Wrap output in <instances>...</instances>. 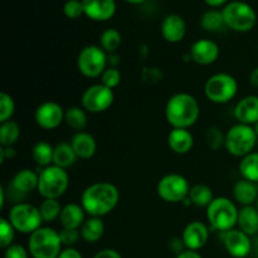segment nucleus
<instances>
[{"label": "nucleus", "mask_w": 258, "mask_h": 258, "mask_svg": "<svg viewBox=\"0 0 258 258\" xmlns=\"http://www.w3.org/2000/svg\"><path fill=\"white\" fill-rule=\"evenodd\" d=\"M64 122L75 133L85 131L88 125V112L82 106H71L66 108Z\"/></svg>", "instance_id": "nucleus-27"}, {"label": "nucleus", "mask_w": 258, "mask_h": 258, "mask_svg": "<svg viewBox=\"0 0 258 258\" xmlns=\"http://www.w3.org/2000/svg\"><path fill=\"white\" fill-rule=\"evenodd\" d=\"M107 63H108V67L118 68V64H120V63H121L120 55H118L117 53H112V54H108Z\"/></svg>", "instance_id": "nucleus-49"}, {"label": "nucleus", "mask_w": 258, "mask_h": 258, "mask_svg": "<svg viewBox=\"0 0 258 258\" xmlns=\"http://www.w3.org/2000/svg\"><path fill=\"white\" fill-rule=\"evenodd\" d=\"M8 221L14 229L22 234H32L43 224L39 208L27 202L14 204L8 213Z\"/></svg>", "instance_id": "nucleus-9"}, {"label": "nucleus", "mask_w": 258, "mask_h": 258, "mask_svg": "<svg viewBox=\"0 0 258 258\" xmlns=\"http://www.w3.org/2000/svg\"><path fill=\"white\" fill-rule=\"evenodd\" d=\"M249 82H251V85L253 86L254 88L258 90V66L252 70L251 75H249Z\"/></svg>", "instance_id": "nucleus-50"}, {"label": "nucleus", "mask_w": 258, "mask_h": 258, "mask_svg": "<svg viewBox=\"0 0 258 258\" xmlns=\"http://www.w3.org/2000/svg\"><path fill=\"white\" fill-rule=\"evenodd\" d=\"M70 143L77 158L81 160H90L97 153V141L95 136L87 131L75 133Z\"/></svg>", "instance_id": "nucleus-20"}, {"label": "nucleus", "mask_w": 258, "mask_h": 258, "mask_svg": "<svg viewBox=\"0 0 258 258\" xmlns=\"http://www.w3.org/2000/svg\"><path fill=\"white\" fill-rule=\"evenodd\" d=\"M106 226L102 218L98 217H88L80 228L81 238L86 242V243H97L101 241L105 234Z\"/></svg>", "instance_id": "nucleus-26"}, {"label": "nucleus", "mask_w": 258, "mask_h": 258, "mask_svg": "<svg viewBox=\"0 0 258 258\" xmlns=\"http://www.w3.org/2000/svg\"><path fill=\"white\" fill-rule=\"evenodd\" d=\"M38 208H39L43 223H52L59 219L63 206L60 204L59 199H43Z\"/></svg>", "instance_id": "nucleus-35"}, {"label": "nucleus", "mask_w": 258, "mask_h": 258, "mask_svg": "<svg viewBox=\"0 0 258 258\" xmlns=\"http://www.w3.org/2000/svg\"><path fill=\"white\" fill-rule=\"evenodd\" d=\"M233 116L238 123L253 126L258 122V96L249 95L236 103Z\"/></svg>", "instance_id": "nucleus-19"}, {"label": "nucleus", "mask_w": 258, "mask_h": 258, "mask_svg": "<svg viewBox=\"0 0 258 258\" xmlns=\"http://www.w3.org/2000/svg\"><path fill=\"white\" fill-rule=\"evenodd\" d=\"M85 17L93 22H107L116 14L115 0H82Z\"/></svg>", "instance_id": "nucleus-17"}, {"label": "nucleus", "mask_w": 258, "mask_h": 258, "mask_svg": "<svg viewBox=\"0 0 258 258\" xmlns=\"http://www.w3.org/2000/svg\"><path fill=\"white\" fill-rule=\"evenodd\" d=\"M29 251L24 246L18 243H13L8 248L4 249V258H29Z\"/></svg>", "instance_id": "nucleus-43"}, {"label": "nucleus", "mask_w": 258, "mask_h": 258, "mask_svg": "<svg viewBox=\"0 0 258 258\" xmlns=\"http://www.w3.org/2000/svg\"><path fill=\"white\" fill-rule=\"evenodd\" d=\"M238 211L236 202L227 197H216L206 209L207 223L214 231L221 233L228 232L237 227Z\"/></svg>", "instance_id": "nucleus-3"}, {"label": "nucleus", "mask_w": 258, "mask_h": 258, "mask_svg": "<svg viewBox=\"0 0 258 258\" xmlns=\"http://www.w3.org/2000/svg\"><path fill=\"white\" fill-rule=\"evenodd\" d=\"M233 199L239 206H256L258 199V186L253 181L239 179L233 185Z\"/></svg>", "instance_id": "nucleus-24"}, {"label": "nucleus", "mask_w": 258, "mask_h": 258, "mask_svg": "<svg viewBox=\"0 0 258 258\" xmlns=\"http://www.w3.org/2000/svg\"><path fill=\"white\" fill-rule=\"evenodd\" d=\"M87 213L85 212L81 203H67L63 206L60 212L59 222L62 228L80 229L87 219Z\"/></svg>", "instance_id": "nucleus-23"}, {"label": "nucleus", "mask_w": 258, "mask_h": 258, "mask_svg": "<svg viewBox=\"0 0 258 258\" xmlns=\"http://www.w3.org/2000/svg\"><path fill=\"white\" fill-rule=\"evenodd\" d=\"M66 110L55 101H44L34 111V121L38 127L52 131L64 122Z\"/></svg>", "instance_id": "nucleus-13"}, {"label": "nucleus", "mask_w": 258, "mask_h": 258, "mask_svg": "<svg viewBox=\"0 0 258 258\" xmlns=\"http://www.w3.org/2000/svg\"><path fill=\"white\" fill-rule=\"evenodd\" d=\"M224 23L228 29L237 33H247L256 27V10L246 2L233 0L222 9Z\"/></svg>", "instance_id": "nucleus-7"}, {"label": "nucleus", "mask_w": 258, "mask_h": 258, "mask_svg": "<svg viewBox=\"0 0 258 258\" xmlns=\"http://www.w3.org/2000/svg\"><path fill=\"white\" fill-rule=\"evenodd\" d=\"M93 258H122L120 252H117L113 248H105L98 251L97 253L93 256Z\"/></svg>", "instance_id": "nucleus-46"}, {"label": "nucleus", "mask_w": 258, "mask_h": 258, "mask_svg": "<svg viewBox=\"0 0 258 258\" xmlns=\"http://www.w3.org/2000/svg\"><path fill=\"white\" fill-rule=\"evenodd\" d=\"M175 258H203L198 251H190V249H184L179 254H176Z\"/></svg>", "instance_id": "nucleus-47"}, {"label": "nucleus", "mask_w": 258, "mask_h": 258, "mask_svg": "<svg viewBox=\"0 0 258 258\" xmlns=\"http://www.w3.org/2000/svg\"><path fill=\"white\" fill-rule=\"evenodd\" d=\"M63 14L68 19H78V18L85 15V9H83L82 0H67L63 5Z\"/></svg>", "instance_id": "nucleus-40"}, {"label": "nucleus", "mask_w": 258, "mask_h": 258, "mask_svg": "<svg viewBox=\"0 0 258 258\" xmlns=\"http://www.w3.org/2000/svg\"><path fill=\"white\" fill-rule=\"evenodd\" d=\"M107 57L108 54L100 45H86L77 55L78 72L86 78L101 77L106 68L108 67Z\"/></svg>", "instance_id": "nucleus-10"}, {"label": "nucleus", "mask_w": 258, "mask_h": 258, "mask_svg": "<svg viewBox=\"0 0 258 258\" xmlns=\"http://www.w3.org/2000/svg\"><path fill=\"white\" fill-rule=\"evenodd\" d=\"M60 241H62L63 247H73L75 244L78 243L81 239L80 229H70V228H62L59 231Z\"/></svg>", "instance_id": "nucleus-41"}, {"label": "nucleus", "mask_w": 258, "mask_h": 258, "mask_svg": "<svg viewBox=\"0 0 258 258\" xmlns=\"http://www.w3.org/2000/svg\"><path fill=\"white\" fill-rule=\"evenodd\" d=\"M15 113V101L9 93H0V123L12 120Z\"/></svg>", "instance_id": "nucleus-37"}, {"label": "nucleus", "mask_w": 258, "mask_h": 258, "mask_svg": "<svg viewBox=\"0 0 258 258\" xmlns=\"http://www.w3.org/2000/svg\"><path fill=\"white\" fill-rule=\"evenodd\" d=\"M238 93V82L229 73L219 72L212 75L204 83V95L207 100L216 105L229 103Z\"/></svg>", "instance_id": "nucleus-8"}, {"label": "nucleus", "mask_w": 258, "mask_h": 258, "mask_svg": "<svg viewBox=\"0 0 258 258\" xmlns=\"http://www.w3.org/2000/svg\"><path fill=\"white\" fill-rule=\"evenodd\" d=\"M257 144L258 138L253 126L237 122L226 131L224 149L229 155L234 158L242 159L248 154L253 153Z\"/></svg>", "instance_id": "nucleus-5"}, {"label": "nucleus", "mask_w": 258, "mask_h": 258, "mask_svg": "<svg viewBox=\"0 0 258 258\" xmlns=\"http://www.w3.org/2000/svg\"><path fill=\"white\" fill-rule=\"evenodd\" d=\"M190 183L184 175L178 173H170L159 179L156 184V193L159 198L165 203H183L190 191Z\"/></svg>", "instance_id": "nucleus-11"}, {"label": "nucleus", "mask_w": 258, "mask_h": 258, "mask_svg": "<svg viewBox=\"0 0 258 258\" xmlns=\"http://www.w3.org/2000/svg\"><path fill=\"white\" fill-rule=\"evenodd\" d=\"M161 37L168 43L175 44L181 42L186 34V23L179 14H168L160 25Z\"/></svg>", "instance_id": "nucleus-18"}, {"label": "nucleus", "mask_w": 258, "mask_h": 258, "mask_svg": "<svg viewBox=\"0 0 258 258\" xmlns=\"http://www.w3.org/2000/svg\"><path fill=\"white\" fill-rule=\"evenodd\" d=\"M253 128H254V131H256L257 138H258V122H257V123H254V125H253Z\"/></svg>", "instance_id": "nucleus-53"}, {"label": "nucleus", "mask_w": 258, "mask_h": 258, "mask_svg": "<svg viewBox=\"0 0 258 258\" xmlns=\"http://www.w3.org/2000/svg\"><path fill=\"white\" fill-rule=\"evenodd\" d=\"M100 78V83H102L106 87L111 88V90H115L116 87L120 86L121 80H122V75H121V71L118 70V68L107 67Z\"/></svg>", "instance_id": "nucleus-39"}, {"label": "nucleus", "mask_w": 258, "mask_h": 258, "mask_svg": "<svg viewBox=\"0 0 258 258\" xmlns=\"http://www.w3.org/2000/svg\"><path fill=\"white\" fill-rule=\"evenodd\" d=\"M168 146L174 154L185 155L194 146V135L189 128H171L168 134Z\"/></svg>", "instance_id": "nucleus-22"}, {"label": "nucleus", "mask_w": 258, "mask_h": 258, "mask_svg": "<svg viewBox=\"0 0 258 258\" xmlns=\"http://www.w3.org/2000/svg\"><path fill=\"white\" fill-rule=\"evenodd\" d=\"M113 102H115L113 90L106 87L102 83L88 86L81 96V106L88 113L106 112L110 110Z\"/></svg>", "instance_id": "nucleus-12"}, {"label": "nucleus", "mask_w": 258, "mask_h": 258, "mask_svg": "<svg viewBox=\"0 0 258 258\" xmlns=\"http://www.w3.org/2000/svg\"><path fill=\"white\" fill-rule=\"evenodd\" d=\"M188 198L191 202V206L207 209L216 197L213 189L207 184H194L191 185Z\"/></svg>", "instance_id": "nucleus-29"}, {"label": "nucleus", "mask_w": 258, "mask_h": 258, "mask_svg": "<svg viewBox=\"0 0 258 258\" xmlns=\"http://www.w3.org/2000/svg\"><path fill=\"white\" fill-rule=\"evenodd\" d=\"M256 207H257V209H258V199H257V203H256Z\"/></svg>", "instance_id": "nucleus-54"}, {"label": "nucleus", "mask_w": 258, "mask_h": 258, "mask_svg": "<svg viewBox=\"0 0 258 258\" xmlns=\"http://www.w3.org/2000/svg\"><path fill=\"white\" fill-rule=\"evenodd\" d=\"M208 7H211V9H218V8L226 7L229 3V0H204Z\"/></svg>", "instance_id": "nucleus-48"}, {"label": "nucleus", "mask_w": 258, "mask_h": 258, "mask_svg": "<svg viewBox=\"0 0 258 258\" xmlns=\"http://www.w3.org/2000/svg\"><path fill=\"white\" fill-rule=\"evenodd\" d=\"M242 179L258 184V151L248 154L241 159L238 165Z\"/></svg>", "instance_id": "nucleus-33"}, {"label": "nucleus", "mask_w": 258, "mask_h": 258, "mask_svg": "<svg viewBox=\"0 0 258 258\" xmlns=\"http://www.w3.org/2000/svg\"><path fill=\"white\" fill-rule=\"evenodd\" d=\"M201 117V105L188 92L174 93L165 105L166 122L171 128H190Z\"/></svg>", "instance_id": "nucleus-2"}, {"label": "nucleus", "mask_w": 258, "mask_h": 258, "mask_svg": "<svg viewBox=\"0 0 258 258\" xmlns=\"http://www.w3.org/2000/svg\"><path fill=\"white\" fill-rule=\"evenodd\" d=\"M0 208H4L5 206V189L4 188H0Z\"/></svg>", "instance_id": "nucleus-51"}, {"label": "nucleus", "mask_w": 258, "mask_h": 258, "mask_svg": "<svg viewBox=\"0 0 258 258\" xmlns=\"http://www.w3.org/2000/svg\"><path fill=\"white\" fill-rule=\"evenodd\" d=\"M17 231L10 224L8 218H0V248L5 249L14 242Z\"/></svg>", "instance_id": "nucleus-38"}, {"label": "nucleus", "mask_w": 258, "mask_h": 258, "mask_svg": "<svg viewBox=\"0 0 258 258\" xmlns=\"http://www.w3.org/2000/svg\"><path fill=\"white\" fill-rule=\"evenodd\" d=\"M209 233H211V227L208 224L201 221H191L184 227L180 238L185 246V249L199 251L208 243Z\"/></svg>", "instance_id": "nucleus-14"}, {"label": "nucleus", "mask_w": 258, "mask_h": 258, "mask_svg": "<svg viewBox=\"0 0 258 258\" xmlns=\"http://www.w3.org/2000/svg\"><path fill=\"white\" fill-rule=\"evenodd\" d=\"M58 258H83V256L75 247H64Z\"/></svg>", "instance_id": "nucleus-45"}, {"label": "nucleus", "mask_w": 258, "mask_h": 258, "mask_svg": "<svg viewBox=\"0 0 258 258\" xmlns=\"http://www.w3.org/2000/svg\"><path fill=\"white\" fill-rule=\"evenodd\" d=\"M141 80L149 85H155L163 81V72L156 67H145L141 72Z\"/></svg>", "instance_id": "nucleus-42"}, {"label": "nucleus", "mask_w": 258, "mask_h": 258, "mask_svg": "<svg viewBox=\"0 0 258 258\" xmlns=\"http://www.w3.org/2000/svg\"><path fill=\"white\" fill-rule=\"evenodd\" d=\"M98 43H100L98 45L107 54L117 53L118 48L122 44V35H121V33L116 28H107V29H105L101 33Z\"/></svg>", "instance_id": "nucleus-32"}, {"label": "nucleus", "mask_w": 258, "mask_h": 258, "mask_svg": "<svg viewBox=\"0 0 258 258\" xmlns=\"http://www.w3.org/2000/svg\"><path fill=\"white\" fill-rule=\"evenodd\" d=\"M249 237L258 233V209L256 206L242 207L238 211L237 227Z\"/></svg>", "instance_id": "nucleus-25"}, {"label": "nucleus", "mask_w": 258, "mask_h": 258, "mask_svg": "<svg viewBox=\"0 0 258 258\" xmlns=\"http://www.w3.org/2000/svg\"><path fill=\"white\" fill-rule=\"evenodd\" d=\"M201 27L209 33L221 32L222 29L227 28L222 10L209 9L204 12L201 17Z\"/></svg>", "instance_id": "nucleus-31"}, {"label": "nucleus", "mask_w": 258, "mask_h": 258, "mask_svg": "<svg viewBox=\"0 0 258 258\" xmlns=\"http://www.w3.org/2000/svg\"><path fill=\"white\" fill-rule=\"evenodd\" d=\"M120 202V190L108 181H97L88 185L81 194V206L88 217L105 216L115 211Z\"/></svg>", "instance_id": "nucleus-1"}, {"label": "nucleus", "mask_w": 258, "mask_h": 258, "mask_svg": "<svg viewBox=\"0 0 258 258\" xmlns=\"http://www.w3.org/2000/svg\"><path fill=\"white\" fill-rule=\"evenodd\" d=\"M126 3L128 4H134V5H139V4H143V3L148 2V0H125Z\"/></svg>", "instance_id": "nucleus-52"}, {"label": "nucleus", "mask_w": 258, "mask_h": 258, "mask_svg": "<svg viewBox=\"0 0 258 258\" xmlns=\"http://www.w3.org/2000/svg\"><path fill=\"white\" fill-rule=\"evenodd\" d=\"M27 248L32 258H58L63 249L59 231L42 226L30 234Z\"/></svg>", "instance_id": "nucleus-4"}, {"label": "nucleus", "mask_w": 258, "mask_h": 258, "mask_svg": "<svg viewBox=\"0 0 258 258\" xmlns=\"http://www.w3.org/2000/svg\"><path fill=\"white\" fill-rule=\"evenodd\" d=\"M191 62L199 66H211L218 60L221 55V48L214 40L208 38H201L191 44L189 49Z\"/></svg>", "instance_id": "nucleus-16"}, {"label": "nucleus", "mask_w": 258, "mask_h": 258, "mask_svg": "<svg viewBox=\"0 0 258 258\" xmlns=\"http://www.w3.org/2000/svg\"><path fill=\"white\" fill-rule=\"evenodd\" d=\"M39 173L32 169H22L13 176L10 181V189L19 196H28L38 189Z\"/></svg>", "instance_id": "nucleus-21"}, {"label": "nucleus", "mask_w": 258, "mask_h": 258, "mask_svg": "<svg viewBox=\"0 0 258 258\" xmlns=\"http://www.w3.org/2000/svg\"><path fill=\"white\" fill-rule=\"evenodd\" d=\"M22 134L19 123L14 120L5 121L0 123V145L14 146L18 143Z\"/></svg>", "instance_id": "nucleus-34"}, {"label": "nucleus", "mask_w": 258, "mask_h": 258, "mask_svg": "<svg viewBox=\"0 0 258 258\" xmlns=\"http://www.w3.org/2000/svg\"><path fill=\"white\" fill-rule=\"evenodd\" d=\"M77 155L73 150L71 143H59L54 146V154H53V165L66 169L73 166L77 161Z\"/></svg>", "instance_id": "nucleus-28"}, {"label": "nucleus", "mask_w": 258, "mask_h": 258, "mask_svg": "<svg viewBox=\"0 0 258 258\" xmlns=\"http://www.w3.org/2000/svg\"><path fill=\"white\" fill-rule=\"evenodd\" d=\"M206 143L211 150H221L222 148H224L226 143V133H223L218 126H211L206 133Z\"/></svg>", "instance_id": "nucleus-36"}, {"label": "nucleus", "mask_w": 258, "mask_h": 258, "mask_svg": "<svg viewBox=\"0 0 258 258\" xmlns=\"http://www.w3.org/2000/svg\"><path fill=\"white\" fill-rule=\"evenodd\" d=\"M17 156V150L14 146H0V163H4L5 160H12Z\"/></svg>", "instance_id": "nucleus-44"}, {"label": "nucleus", "mask_w": 258, "mask_h": 258, "mask_svg": "<svg viewBox=\"0 0 258 258\" xmlns=\"http://www.w3.org/2000/svg\"><path fill=\"white\" fill-rule=\"evenodd\" d=\"M53 154H54V146L47 141H39L32 149V159L39 169L53 165Z\"/></svg>", "instance_id": "nucleus-30"}, {"label": "nucleus", "mask_w": 258, "mask_h": 258, "mask_svg": "<svg viewBox=\"0 0 258 258\" xmlns=\"http://www.w3.org/2000/svg\"><path fill=\"white\" fill-rule=\"evenodd\" d=\"M222 242L227 253L233 258H246L252 251L251 237L239 231L238 228L224 232Z\"/></svg>", "instance_id": "nucleus-15"}, {"label": "nucleus", "mask_w": 258, "mask_h": 258, "mask_svg": "<svg viewBox=\"0 0 258 258\" xmlns=\"http://www.w3.org/2000/svg\"><path fill=\"white\" fill-rule=\"evenodd\" d=\"M70 174L66 169L47 166L40 169L37 191L43 199H59L70 188Z\"/></svg>", "instance_id": "nucleus-6"}]
</instances>
